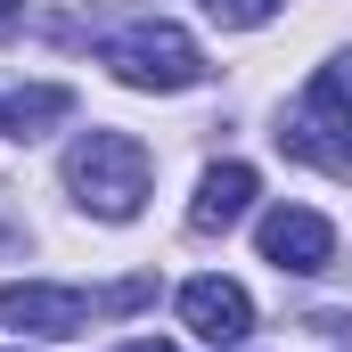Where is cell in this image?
<instances>
[{"label": "cell", "mask_w": 352, "mask_h": 352, "mask_svg": "<svg viewBox=\"0 0 352 352\" xmlns=\"http://www.w3.org/2000/svg\"><path fill=\"white\" fill-rule=\"evenodd\" d=\"M148 180H156V164H148V148H140L131 131L90 123L82 140L66 148V188L82 197L98 221H131V213L148 205Z\"/></svg>", "instance_id": "6da1fadb"}, {"label": "cell", "mask_w": 352, "mask_h": 352, "mask_svg": "<svg viewBox=\"0 0 352 352\" xmlns=\"http://www.w3.org/2000/svg\"><path fill=\"white\" fill-rule=\"evenodd\" d=\"M98 58L115 66L123 90H197L205 82V50L188 41V25H173V16H140V25L107 33Z\"/></svg>", "instance_id": "7a4b0ae2"}, {"label": "cell", "mask_w": 352, "mask_h": 352, "mask_svg": "<svg viewBox=\"0 0 352 352\" xmlns=\"http://www.w3.org/2000/svg\"><path fill=\"white\" fill-rule=\"evenodd\" d=\"M90 311H98V295H82V287H50V278L0 287V320L16 336H74V328H90Z\"/></svg>", "instance_id": "3957f363"}, {"label": "cell", "mask_w": 352, "mask_h": 352, "mask_svg": "<svg viewBox=\"0 0 352 352\" xmlns=\"http://www.w3.org/2000/svg\"><path fill=\"white\" fill-rule=\"evenodd\" d=\"M254 238H263V263L295 270V278H311V270L336 263V230H328V213H311V205H270Z\"/></svg>", "instance_id": "277c9868"}, {"label": "cell", "mask_w": 352, "mask_h": 352, "mask_svg": "<svg viewBox=\"0 0 352 352\" xmlns=\"http://www.w3.org/2000/svg\"><path fill=\"white\" fill-rule=\"evenodd\" d=\"M180 320H188L205 344L230 352V344L254 336V295H246L238 278H188V287H180Z\"/></svg>", "instance_id": "5b68a950"}, {"label": "cell", "mask_w": 352, "mask_h": 352, "mask_svg": "<svg viewBox=\"0 0 352 352\" xmlns=\"http://www.w3.org/2000/svg\"><path fill=\"white\" fill-rule=\"evenodd\" d=\"M254 197H263L254 164H213V173L197 180V197H188V230H197V238H213V230L246 221V213H254Z\"/></svg>", "instance_id": "8992f818"}, {"label": "cell", "mask_w": 352, "mask_h": 352, "mask_svg": "<svg viewBox=\"0 0 352 352\" xmlns=\"http://www.w3.org/2000/svg\"><path fill=\"white\" fill-rule=\"evenodd\" d=\"M278 148L303 156V164H320V173H336V180H352V115H320V107H303V115L278 131Z\"/></svg>", "instance_id": "52a82bcc"}, {"label": "cell", "mask_w": 352, "mask_h": 352, "mask_svg": "<svg viewBox=\"0 0 352 352\" xmlns=\"http://www.w3.org/2000/svg\"><path fill=\"white\" fill-rule=\"evenodd\" d=\"M66 107H74V98H66V90H58V82H33V90H16V98L0 107V123H8L16 140H33V131H41V123H58Z\"/></svg>", "instance_id": "ba28073f"}, {"label": "cell", "mask_w": 352, "mask_h": 352, "mask_svg": "<svg viewBox=\"0 0 352 352\" xmlns=\"http://www.w3.org/2000/svg\"><path fill=\"white\" fill-rule=\"evenodd\" d=\"M303 107H320V115H352V50L344 58H328L320 74H311V98Z\"/></svg>", "instance_id": "9c48e42d"}, {"label": "cell", "mask_w": 352, "mask_h": 352, "mask_svg": "<svg viewBox=\"0 0 352 352\" xmlns=\"http://www.w3.org/2000/svg\"><path fill=\"white\" fill-rule=\"evenodd\" d=\"M205 16H213V25H230V33H254V25L278 16V0H205Z\"/></svg>", "instance_id": "30bf717a"}, {"label": "cell", "mask_w": 352, "mask_h": 352, "mask_svg": "<svg viewBox=\"0 0 352 352\" xmlns=\"http://www.w3.org/2000/svg\"><path fill=\"white\" fill-rule=\"evenodd\" d=\"M16 25H25V0H0V41H8Z\"/></svg>", "instance_id": "8fae6325"}, {"label": "cell", "mask_w": 352, "mask_h": 352, "mask_svg": "<svg viewBox=\"0 0 352 352\" xmlns=\"http://www.w3.org/2000/svg\"><path fill=\"white\" fill-rule=\"evenodd\" d=\"M123 352H173V344H123Z\"/></svg>", "instance_id": "7c38bea8"}, {"label": "cell", "mask_w": 352, "mask_h": 352, "mask_svg": "<svg viewBox=\"0 0 352 352\" xmlns=\"http://www.w3.org/2000/svg\"><path fill=\"white\" fill-rule=\"evenodd\" d=\"M8 352H25V344H8Z\"/></svg>", "instance_id": "4fadbf2b"}]
</instances>
